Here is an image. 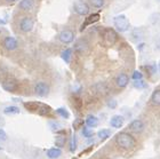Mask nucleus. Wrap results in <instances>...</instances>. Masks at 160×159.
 <instances>
[{
  "mask_svg": "<svg viewBox=\"0 0 160 159\" xmlns=\"http://www.w3.org/2000/svg\"><path fill=\"white\" fill-rule=\"evenodd\" d=\"M116 142H117V144L120 148H122V149H125V150L132 149V148H134L135 144H136V141H135V139L133 137V135L128 134L127 132L119 133V134L116 136Z\"/></svg>",
  "mask_w": 160,
  "mask_h": 159,
  "instance_id": "1",
  "label": "nucleus"
},
{
  "mask_svg": "<svg viewBox=\"0 0 160 159\" xmlns=\"http://www.w3.org/2000/svg\"><path fill=\"white\" fill-rule=\"evenodd\" d=\"M113 25L118 32H126L129 29V21L125 15H118L113 18Z\"/></svg>",
  "mask_w": 160,
  "mask_h": 159,
  "instance_id": "2",
  "label": "nucleus"
},
{
  "mask_svg": "<svg viewBox=\"0 0 160 159\" xmlns=\"http://www.w3.org/2000/svg\"><path fill=\"white\" fill-rule=\"evenodd\" d=\"M33 92L39 97H45L49 94L50 87L46 81H38L33 87Z\"/></svg>",
  "mask_w": 160,
  "mask_h": 159,
  "instance_id": "3",
  "label": "nucleus"
},
{
  "mask_svg": "<svg viewBox=\"0 0 160 159\" xmlns=\"http://www.w3.org/2000/svg\"><path fill=\"white\" fill-rule=\"evenodd\" d=\"M73 9L80 16H85L89 14V6L85 0H76L73 3Z\"/></svg>",
  "mask_w": 160,
  "mask_h": 159,
  "instance_id": "4",
  "label": "nucleus"
},
{
  "mask_svg": "<svg viewBox=\"0 0 160 159\" xmlns=\"http://www.w3.org/2000/svg\"><path fill=\"white\" fill-rule=\"evenodd\" d=\"M118 40V33L113 29H105L103 32V41L107 45H114Z\"/></svg>",
  "mask_w": 160,
  "mask_h": 159,
  "instance_id": "5",
  "label": "nucleus"
},
{
  "mask_svg": "<svg viewBox=\"0 0 160 159\" xmlns=\"http://www.w3.org/2000/svg\"><path fill=\"white\" fill-rule=\"evenodd\" d=\"M18 27H20V30L24 33H29L33 30L34 27V22L31 17H23L22 20L20 21L18 23Z\"/></svg>",
  "mask_w": 160,
  "mask_h": 159,
  "instance_id": "6",
  "label": "nucleus"
},
{
  "mask_svg": "<svg viewBox=\"0 0 160 159\" xmlns=\"http://www.w3.org/2000/svg\"><path fill=\"white\" fill-rule=\"evenodd\" d=\"M1 86L6 92H16L17 88H18V83L14 78H6L1 83Z\"/></svg>",
  "mask_w": 160,
  "mask_h": 159,
  "instance_id": "7",
  "label": "nucleus"
},
{
  "mask_svg": "<svg viewBox=\"0 0 160 159\" xmlns=\"http://www.w3.org/2000/svg\"><path fill=\"white\" fill-rule=\"evenodd\" d=\"M2 46L5 47V49L9 50V52H13V50H15L17 47H18V41H17V39L15 37L8 36L3 39Z\"/></svg>",
  "mask_w": 160,
  "mask_h": 159,
  "instance_id": "8",
  "label": "nucleus"
},
{
  "mask_svg": "<svg viewBox=\"0 0 160 159\" xmlns=\"http://www.w3.org/2000/svg\"><path fill=\"white\" fill-rule=\"evenodd\" d=\"M58 39H60L61 43H63V44H71L74 40V32L71 30L61 31L60 36H58Z\"/></svg>",
  "mask_w": 160,
  "mask_h": 159,
  "instance_id": "9",
  "label": "nucleus"
},
{
  "mask_svg": "<svg viewBox=\"0 0 160 159\" xmlns=\"http://www.w3.org/2000/svg\"><path fill=\"white\" fill-rule=\"evenodd\" d=\"M144 127H145V125L140 119H135L129 124V129L134 133H141L144 129Z\"/></svg>",
  "mask_w": 160,
  "mask_h": 159,
  "instance_id": "10",
  "label": "nucleus"
},
{
  "mask_svg": "<svg viewBox=\"0 0 160 159\" xmlns=\"http://www.w3.org/2000/svg\"><path fill=\"white\" fill-rule=\"evenodd\" d=\"M129 83V77L127 76L126 73H120L116 78V84L119 88H125Z\"/></svg>",
  "mask_w": 160,
  "mask_h": 159,
  "instance_id": "11",
  "label": "nucleus"
},
{
  "mask_svg": "<svg viewBox=\"0 0 160 159\" xmlns=\"http://www.w3.org/2000/svg\"><path fill=\"white\" fill-rule=\"evenodd\" d=\"M50 112H52V108H50L49 105H47L45 103H39V106H38L37 112L36 113H38V115L41 117H46V116H48Z\"/></svg>",
  "mask_w": 160,
  "mask_h": 159,
  "instance_id": "12",
  "label": "nucleus"
},
{
  "mask_svg": "<svg viewBox=\"0 0 160 159\" xmlns=\"http://www.w3.org/2000/svg\"><path fill=\"white\" fill-rule=\"evenodd\" d=\"M98 20H100V14H93V15H90V16H87V18L82 23V27L80 28V30L82 31L85 28H87L88 25H90V24L96 23Z\"/></svg>",
  "mask_w": 160,
  "mask_h": 159,
  "instance_id": "13",
  "label": "nucleus"
},
{
  "mask_svg": "<svg viewBox=\"0 0 160 159\" xmlns=\"http://www.w3.org/2000/svg\"><path fill=\"white\" fill-rule=\"evenodd\" d=\"M36 5V0H21L18 8L22 10H31Z\"/></svg>",
  "mask_w": 160,
  "mask_h": 159,
  "instance_id": "14",
  "label": "nucleus"
},
{
  "mask_svg": "<svg viewBox=\"0 0 160 159\" xmlns=\"http://www.w3.org/2000/svg\"><path fill=\"white\" fill-rule=\"evenodd\" d=\"M74 49L77 50L78 53H86L87 49H88V44H87L86 40L83 39H80L78 40L77 43L74 44Z\"/></svg>",
  "mask_w": 160,
  "mask_h": 159,
  "instance_id": "15",
  "label": "nucleus"
},
{
  "mask_svg": "<svg viewBox=\"0 0 160 159\" xmlns=\"http://www.w3.org/2000/svg\"><path fill=\"white\" fill-rule=\"evenodd\" d=\"M46 156L49 159H58L62 156V150L60 148H50L49 150H47Z\"/></svg>",
  "mask_w": 160,
  "mask_h": 159,
  "instance_id": "16",
  "label": "nucleus"
},
{
  "mask_svg": "<svg viewBox=\"0 0 160 159\" xmlns=\"http://www.w3.org/2000/svg\"><path fill=\"white\" fill-rule=\"evenodd\" d=\"M110 125L113 127V128H120V127L123 125V118L121 116L116 115V116H113L112 118H111Z\"/></svg>",
  "mask_w": 160,
  "mask_h": 159,
  "instance_id": "17",
  "label": "nucleus"
},
{
  "mask_svg": "<svg viewBox=\"0 0 160 159\" xmlns=\"http://www.w3.org/2000/svg\"><path fill=\"white\" fill-rule=\"evenodd\" d=\"M85 124H86V126L90 127V128H94V127L97 126L98 119H97L95 116H93V115H89V116H87V118L85 119Z\"/></svg>",
  "mask_w": 160,
  "mask_h": 159,
  "instance_id": "18",
  "label": "nucleus"
},
{
  "mask_svg": "<svg viewBox=\"0 0 160 159\" xmlns=\"http://www.w3.org/2000/svg\"><path fill=\"white\" fill-rule=\"evenodd\" d=\"M3 113H5V115H8V116L18 115V113H20V108L17 105H8L3 109Z\"/></svg>",
  "mask_w": 160,
  "mask_h": 159,
  "instance_id": "19",
  "label": "nucleus"
},
{
  "mask_svg": "<svg viewBox=\"0 0 160 159\" xmlns=\"http://www.w3.org/2000/svg\"><path fill=\"white\" fill-rule=\"evenodd\" d=\"M40 102H34V101H31V102H25L24 103V108L30 111V112H37V109L39 106Z\"/></svg>",
  "mask_w": 160,
  "mask_h": 159,
  "instance_id": "20",
  "label": "nucleus"
},
{
  "mask_svg": "<svg viewBox=\"0 0 160 159\" xmlns=\"http://www.w3.org/2000/svg\"><path fill=\"white\" fill-rule=\"evenodd\" d=\"M61 57H62V60H63L65 63H70L71 57H72V49H71V48L64 49L63 52L61 53Z\"/></svg>",
  "mask_w": 160,
  "mask_h": 159,
  "instance_id": "21",
  "label": "nucleus"
},
{
  "mask_svg": "<svg viewBox=\"0 0 160 159\" xmlns=\"http://www.w3.org/2000/svg\"><path fill=\"white\" fill-rule=\"evenodd\" d=\"M110 135H111V132L107 128L100 129V131L97 132V136H98V139H100L101 141H104V140L109 139V136Z\"/></svg>",
  "mask_w": 160,
  "mask_h": 159,
  "instance_id": "22",
  "label": "nucleus"
},
{
  "mask_svg": "<svg viewBox=\"0 0 160 159\" xmlns=\"http://www.w3.org/2000/svg\"><path fill=\"white\" fill-rule=\"evenodd\" d=\"M65 142H67V137L64 135H57L55 137V146L56 148H63L65 146Z\"/></svg>",
  "mask_w": 160,
  "mask_h": 159,
  "instance_id": "23",
  "label": "nucleus"
},
{
  "mask_svg": "<svg viewBox=\"0 0 160 159\" xmlns=\"http://www.w3.org/2000/svg\"><path fill=\"white\" fill-rule=\"evenodd\" d=\"M56 113L60 117L64 118V119H69V118H70V112H69V111H68L65 108H63V106H61V108H57V109H56Z\"/></svg>",
  "mask_w": 160,
  "mask_h": 159,
  "instance_id": "24",
  "label": "nucleus"
},
{
  "mask_svg": "<svg viewBox=\"0 0 160 159\" xmlns=\"http://www.w3.org/2000/svg\"><path fill=\"white\" fill-rule=\"evenodd\" d=\"M151 102L154 105H160V90H156L151 96Z\"/></svg>",
  "mask_w": 160,
  "mask_h": 159,
  "instance_id": "25",
  "label": "nucleus"
},
{
  "mask_svg": "<svg viewBox=\"0 0 160 159\" xmlns=\"http://www.w3.org/2000/svg\"><path fill=\"white\" fill-rule=\"evenodd\" d=\"M81 134H82L83 137H86V139H90V137H93L94 132L92 131V128H90V127L83 126L82 129H81Z\"/></svg>",
  "mask_w": 160,
  "mask_h": 159,
  "instance_id": "26",
  "label": "nucleus"
},
{
  "mask_svg": "<svg viewBox=\"0 0 160 159\" xmlns=\"http://www.w3.org/2000/svg\"><path fill=\"white\" fill-rule=\"evenodd\" d=\"M132 38H133L134 40H136V41H138L140 39H142V38H143L142 29H136V30H134L133 32H132Z\"/></svg>",
  "mask_w": 160,
  "mask_h": 159,
  "instance_id": "27",
  "label": "nucleus"
},
{
  "mask_svg": "<svg viewBox=\"0 0 160 159\" xmlns=\"http://www.w3.org/2000/svg\"><path fill=\"white\" fill-rule=\"evenodd\" d=\"M89 3L94 8H102L105 3V0H89Z\"/></svg>",
  "mask_w": 160,
  "mask_h": 159,
  "instance_id": "28",
  "label": "nucleus"
},
{
  "mask_svg": "<svg viewBox=\"0 0 160 159\" xmlns=\"http://www.w3.org/2000/svg\"><path fill=\"white\" fill-rule=\"evenodd\" d=\"M77 150V137L76 135H72V139H71V142H70V151L71 152H74Z\"/></svg>",
  "mask_w": 160,
  "mask_h": 159,
  "instance_id": "29",
  "label": "nucleus"
},
{
  "mask_svg": "<svg viewBox=\"0 0 160 159\" xmlns=\"http://www.w3.org/2000/svg\"><path fill=\"white\" fill-rule=\"evenodd\" d=\"M133 85H134V87H136L137 90H141V88H144V87H145V83H144V80H142V79L133 80Z\"/></svg>",
  "mask_w": 160,
  "mask_h": 159,
  "instance_id": "30",
  "label": "nucleus"
},
{
  "mask_svg": "<svg viewBox=\"0 0 160 159\" xmlns=\"http://www.w3.org/2000/svg\"><path fill=\"white\" fill-rule=\"evenodd\" d=\"M133 80H140V79H143V74L140 72V71H134L133 72V76H132Z\"/></svg>",
  "mask_w": 160,
  "mask_h": 159,
  "instance_id": "31",
  "label": "nucleus"
},
{
  "mask_svg": "<svg viewBox=\"0 0 160 159\" xmlns=\"http://www.w3.org/2000/svg\"><path fill=\"white\" fill-rule=\"evenodd\" d=\"M49 127H50V129H52L53 132H56V131H58V129H60V124L56 123V121H50Z\"/></svg>",
  "mask_w": 160,
  "mask_h": 159,
  "instance_id": "32",
  "label": "nucleus"
},
{
  "mask_svg": "<svg viewBox=\"0 0 160 159\" xmlns=\"http://www.w3.org/2000/svg\"><path fill=\"white\" fill-rule=\"evenodd\" d=\"M108 106H109L110 109H116V108H117V101L114 99H110L108 101Z\"/></svg>",
  "mask_w": 160,
  "mask_h": 159,
  "instance_id": "33",
  "label": "nucleus"
},
{
  "mask_svg": "<svg viewBox=\"0 0 160 159\" xmlns=\"http://www.w3.org/2000/svg\"><path fill=\"white\" fill-rule=\"evenodd\" d=\"M7 140V134L2 128H0V142H3Z\"/></svg>",
  "mask_w": 160,
  "mask_h": 159,
  "instance_id": "34",
  "label": "nucleus"
},
{
  "mask_svg": "<svg viewBox=\"0 0 160 159\" xmlns=\"http://www.w3.org/2000/svg\"><path fill=\"white\" fill-rule=\"evenodd\" d=\"M82 123H83V121L81 119L76 120V121H74V124H73V127H74V128H79V127L82 125Z\"/></svg>",
  "mask_w": 160,
  "mask_h": 159,
  "instance_id": "35",
  "label": "nucleus"
},
{
  "mask_svg": "<svg viewBox=\"0 0 160 159\" xmlns=\"http://www.w3.org/2000/svg\"><path fill=\"white\" fill-rule=\"evenodd\" d=\"M5 1H7V3H16V1H18V0H5Z\"/></svg>",
  "mask_w": 160,
  "mask_h": 159,
  "instance_id": "36",
  "label": "nucleus"
},
{
  "mask_svg": "<svg viewBox=\"0 0 160 159\" xmlns=\"http://www.w3.org/2000/svg\"><path fill=\"white\" fill-rule=\"evenodd\" d=\"M6 23V21H3V20H0V24H5Z\"/></svg>",
  "mask_w": 160,
  "mask_h": 159,
  "instance_id": "37",
  "label": "nucleus"
},
{
  "mask_svg": "<svg viewBox=\"0 0 160 159\" xmlns=\"http://www.w3.org/2000/svg\"><path fill=\"white\" fill-rule=\"evenodd\" d=\"M158 68H159V71H160V63H159V65H158Z\"/></svg>",
  "mask_w": 160,
  "mask_h": 159,
  "instance_id": "38",
  "label": "nucleus"
},
{
  "mask_svg": "<svg viewBox=\"0 0 160 159\" xmlns=\"http://www.w3.org/2000/svg\"><path fill=\"white\" fill-rule=\"evenodd\" d=\"M0 33H1V31H0Z\"/></svg>",
  "mask_w": 160,
  "mask_h": 159,
  "instance_id": "39",
  "label": "nucleus"
},
{
  "mask_svg": "<svg viewBox=\"0 0 160 159\" xmlns=\"http://www.w3.org/2000/svg\"><path fill=\"white\" fill-rule=\"evenodd\" d=\"M159 1H160V0H159Z\"/></svg>",
  "mask_w": 160,
  "mask_h": 159,
  "instance_id": "40",
  "label": "nucleus"
}]
</instances>
